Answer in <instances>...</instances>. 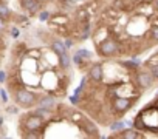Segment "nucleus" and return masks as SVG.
Here are the masks:
<instances>
[{
    "mask_svg": "<svg viewBox=\"0 0 158 139\" xmlns=\"http://www.w3.org/2000/svg\"><path fill=\"white\" fill-rule=\"evenodd\" d=\"M96 51H98V54L101 57H112V56L118 54L119 43L115 39H110L109 37V39H106V40H102L101 43L96 45Z\"/></svg>",
    "mask_w": 158,
    "mask_h": 139,
    "instance_id": "1",
    "label": "nucleus"
},
{
    "mask_svg": "<svg viewBox=\"0 0 158 139\" xmlns=\"http://www.w3.org/2000/svg\"><path fill=\"white\" fill-rule=\"evenodd\" d=\"M16 102L22 108H31L37 102V96L27 88H20V90L16 91Z\"/></svg>",
    "mask_w": 158,
    "mask_h": 139,
    "instance_id": "2",
    "label": "nucleus"
},
{
    "mask_svg": "<svg viewBox=\"0 0 158 139\" xmlns=\"http://www.w3.org/2000/svg\"><path fill=\"white\" fill-rule=\"evenodd\" d=\"M153 81L155 77L152 76V73L149 71V70H141V71L136 73L135 76V84L141 88V90H147L153 85Z\"/></svg>",
    "mask_w": 158,
    "mask_h": 139,
    "instance_id": "3",
    "label": "nucleus"
},
{
    "mask_svg": "<svg viewBox=\"0 0 158 139\" xmlns=\"http://www.w3.org/2000/svg\"><path fill=\"white\" fill-rule=\"evenodd\" d=\"M133 102H135V99H129V97H115L113 102H112V108H113L115 113L124 114V113H127V111L132 108Z\"/></svg>",
    "mask_w": 158,
    "mask_h": 139,
    "instance_id": "4",
    "label": "nucleus"
},
{
    "mask_svg": "<svg viewBox=\"0 0 158 139\" xmlns=\"http://www.w3.org/2000/svg\"><path fill=\"white\" fill-rule=\"evenodd\" d=\"M23 127H25V131H37V130H40L44 127V117H40L36 113L30 114L23 121Z\"/></svg>",
    "mask_w": 158,
    "mask_h": 139,
    "instance_id": "5",
    "label": "nucleus"
},
{
    "mask_svg": "<svg viewBox=\"0 0 158 139\" xmlns=\"http://www.w3.org/2000/svg\"><path fill=\"white\" fill-rule=\"evenodd\" d=\"M90 79L93 81V82H96V84H99V82H102V79H104V66L101 65V63H95L92 68H90Z\"/></svg>",
    "mask_w": 158,
    "mask_h": 139,
    "instance_id": "6",
    "label": "nucleus"
},
{
    "mask_svg": "<svg viewBox=\"0 0 158 139\" xmlns=\"http://www.w3.org/2000/svg\"><path fill=\"white\" fill-rule=\"evenodd\" d=\"M20 5L23 10H27L28 13L34 14L39 10V0H20Z\"/></svg>",
    "mask_w": 158,
    "mask_h": 139,
    "instance_id": "7",
    "label": "nucleus"
},
{
    "mask_svg": "<svg viewBox=\"0 0 158 139\" xmlns=\"http://www.w3.org/2000/svg\"><path fill=\"white\" fill-rule=\"evenodd\" d=\"M51 50L57 54V56H62V54H65L67 53V46H65V43L62 42V40H59V39H56V40H53L51 42Z\"/></svg>",
    "mask_w": 158,
    "mask_h": 139,
    "instance_id": "8",
    "label": "nucleus"
},
{
    "mask_svg": "<svg viewBox=\"0 0 158 139\" xmlns=\"http://www.w3.org/2000/svg\"><path fill=\"white\" fill-rule=\"evenodd\" d=\"M118 137H124V139H138V137H141V134H139L136 130H132V128H123L121 133L118 134Z\"/></svg>",
    "mask_w": 158,
    "mask_h": 139,
    "instance_id": "9",
    "label": "nucleus"
},
{
    "mask_svg": "<svg viewBox=\"0 0 158 139\" xmlns=\"http://www.w3.org/2000/svg\"><path fill=\"white\" fill-rule=\"evenodd\" d=\"M54 104H56V99H54V96H50V94L39 99V107H42V108H51Z\"/></svg>",
    "mask_w": 158,
    "mask_h": 139,
    "instance_id": "10",
    "label": "nucleus"
},
{
    "mask_svg": "<svg viewBox=\"0 0 158 139\" xmlns=\"http://www.w3.org/2000/svg\"><path fill=\"white\" fill-rule=\"evenodd\" d=\"M84 128H85V131H87L89 134H92V136H98V128H96V125H95L93 122H90V121H84Z\"/></svg>",
    "mask_w": 158,
    "mask_h": 139,
    "instance_id": "11",
    "label": "nucleus"
},
{
    "mask_svg": "<svg viewBox=\"0 0 158 139\" xmlns=\"http://www.w3.org/2000/svg\"><path fill=\"white\" fill-rule=\"evenodd\" d=\"M10 16H11L10 8H8L6 5H3V3H0V19H6V17H10Z\"/></svg>",
    "mask_w": 158,
    "mask_h": 139,
    "instance_id": "12",
    "label": "nucleus"
},
{
    "mask_svg": "<svg viewBox=\"0 0 158 139\" xmlns=\"http://www.w3.org/2000/svg\"><path fill=\"white\" fill-rule=\"evenodd\" d=\"M59 60H60V66L62 68H68L70 66V56L65 53L62 56H59Z\"/></svg>",
    "mask_w": 158,
    "mask_h": 139,
    "instance_id": "13",
    "label": "nucleus"
},
{
    "mask_svg": "<svg viewBox=\"0 0 158 139\" xmlns=\"http://www.w3.org/2000/svg\"><path fill=\"white\" fill-rule=\"evenodd\" d=\"M149 71L152 73V76H153L155 79H158V63H155V65H150Z\"/></svg>",
    "mask_w": 158,
    "mask_h": 139,
    "instance_id": "14",
    "label": "nucleus"
},
{
    "mask_svg": "<svg viewBox=\"0 0 158 139\" xmlns=\"http://www.w3.org/2000/svg\"><path fill=\"white\" fill-rule=\"evenodd\" d=\"M150 37H152L155 42H158V26L150 28Z\"/></svg>",
    "mask_w": 158,
    "mask_h": 139,
    "instance_id": "15",
    "label": "nucleus"
},
{
    "mask_svg": "<svg viewBox=\"0 0 158 139\" xmlns=\"http://www.w3.org/2000/svg\"><path fill=\"white\" fill-rule=\"evenodd\" d=\"M23 136H25V137H39L40 134H39L37 131H25Z\"/></svg>",
    "mask_w": 158,
    "mask_h": 139,
    "instance_id": "16",
    "label": "nucleus"
},
{
    "mask_svg": "<svg viewBox=\"0 0 158 139\" xmlns=\"http://www.w3.org/2000/svg\"><path fill=\"white\" fill-rule=\"evenodd\" d=\"M77 54L81 56V57H90V56H92V53H90V51H85V50H79Z\"/></svg>",
    "mask_w": 158,
    "mask_h": 139,
    "instance_id": "17",
    "label": "nucleus"
},
{
    "mask_svg": "<svg viewBox=\"0 0 158 139\" xmlns=\"http://www.w3.org/2000/svg\"><path fill=\"white\" fill-rule=\"evenodd\" d=\"M123 128H124V124L123 122H116V124L112 125V130H123Z\"/></svg>",
    "mask_w": 158,
    "mask_h": 139,
    "instance_id": "18",
    "label": "nucleus"
},
{
    "mask_svg": "<svg viewBox=\"0 0 158 139\" xmlns=\"http://www.w3.org/2000/svg\"><path fill=\"white\" fill-rule=\"evenodd\" d=\"M152 6L155 11H158V0H152Z\"/></svg>",
    "mask_w": 158,
    "mask_h": 139,
    "instance_id": "19",
    "label": "nucleus"
},
{
    "mask_svg": "<svg viewBox=\"0 0 158 139\" xmlns=\"http://www.w3.org/2000/svg\"><path fill=\"white\" fill-rule=\"evenodd\" d=\"M11 36H13V37H17V36H19V30H16V28H14V30L11 31Z\"/></svg>",
    "mask_w": 158,
    "mask_h": 139,
    "instance_id": "20",
    "label": "nucleus"
},
{
    "mask_svg": "<svg viewBox=\"0 0 158 139\" xmlns=\"http://www.w3.org/2000/svg\"><path fill=\"white\" fill-rule=\"evenodd\" d=\"M47 17H48V13H44V14L40 16V20H47Z\"/></svg>",
    "mask_w": 158,
    "mask_h": 139,
    "instance_id": "21",
    "label": "nucleus"
},
{
    "mask_svg": "<svg viewBox=\"0 0 158 139\" xmlns=\"http://www.w3.org/2000/svg\"><path fill=\"white\" fill-rule=\"evenodd\" d=\"M71 45H73V43H71V40H70V39H68V40H65V46H67V48H70Z\"/></svg>",
    "mask_w": 158,
    "mask_h": 139,
    "instance_id": "22",
    "label": "nucleus"
},
{
    "mask_svg": "<svg viewBox=\"0 0 158 139\" xmlns=\"http://www.w3.org/2000/svg\"><path fill=\"white\" fill-rule=\"evenodd\" d=\"M3 77H5V73H0V82H3Z\"/></svg>",
    "mask_w": 158,
    "mask_h": 139,
    "instance_id": "23",
    "label": "nucleus"
},
{
    "mask_svg": "<svg viewBox=\"0 0 158 139\" xmlns=\"http://www.w3.org/2000/svg\"><path fill=\"white\" fill-rule=\"evenodd\" d=\"M3 124V117H0V125H2Z\"/></svg>",
    "mask_w": 158,
    "mask_h": 139,
    "instance_id": "24",
    "label": "nucleus"
}]
</instances>
